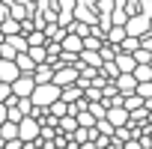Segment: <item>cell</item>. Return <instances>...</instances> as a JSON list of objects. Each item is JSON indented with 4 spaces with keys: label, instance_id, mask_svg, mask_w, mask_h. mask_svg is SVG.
I'll list each match as a JSON object with an SVG mask.
<instances>
[{
    "label": "cell",
    "instance_id": "obj_16",
    "mask_svg": "<svg viewBox=\"0 0 152 149\" xmlns=\"http://www.w3.org/2000/svg\"><path fill=\"white\" fill-rule=\"evenodd\" d=\"M149 125H152V110H149Z\"/></svg>",
    "mask_w": 152,
    "mask_h": 149
},
{
    "label": "cell",
    "instance_id": "obj_3",
    "mask_svg": "<svg viewBox=\"0 0 152 149\" xmlns=\"http://www.w3.org/2000/svg\"><path fill=\"white\" fill-rule=\"evenodd\" d=\"M81 81V69L78 66H63V63H57V74H54V84H60V87H72V84H78Z\"/></svg>",
    "mask_w": 152,
    "mask_h": 149
},
{
    "label": "cell",
    "instance_id": "obj_10",
    "mask_svg": "<svg viewBox=\"0 0 152 149\" xmlns=\"http://www.w3.org/2000/svg\"><path fill=\"white\" fill-rule=\"evenodd\" d=\"M63 99L72 104V102H81L84 99V87L81 84H72V87H63Z\"/></svg>",
    "mask_w": 152,
    "mask_h": 149
},
{
    "label": "cell",
    "instance_id": "obj_13",
    "mask_svg": "<svg viewBox=\"0 0 152 149\" xmlns=\"http://www.w3.org/2000/svg\"><path fill=\"white\" fill-rule=\"evenodd\" d=\"M137 93L149 102V99H152V81H140V84H137Z\"/></svg>",
    "mask_w": 152,
    "mask_h": 149
},
{
    "label": "cell",
    "instance_id": "obj_15",
    "mask_svg": "<svg viewBox=\"0 0 152 149\" xmlns=\"http://www.w3.org/2000/svg\"><path fill=\"white\" fill-rule=\"evenodd\" d=\"M12 18L21 21V18H24V6H12Z\"/></svg>",
    "mask_w": 152,
    "mask_h": 149
},
{
    "label": "cell",
    "instance_id": "obj_5",
    "mask_svg": "<svg viewBox=\"0 0 152 149\" xmlns=\"http://www.w3.org/2000/svg\"><path fill=\"white\" fill-rule=\"evenodd\" d=\"M21 74H24V72H21V66H18L15 60H9V57H3V60H0V78H3V81L15 84Z\"/></svg>",
    "mask_w": 152,
    "mask_h": 149
},
{
    "label": "cell",
    "instance_id": "obj_4",
    "mask_svg": "<svg viewBox=\"0 0 152 149\" xmlns=\"http://www.w3.org/2000/svg\"><path fill=\"white\" fill-rule=\"evenodd\" d=\"M12 87H15V96L30 99V96L36 93V78H33V72H24V74H21V78H18Z\"/></svg>",
    "mask_w": 152,
    "mask_h": 149
},
{
    "label": "cell",
    "instance_id": "obj_8",
    "mask_svg": "<svg viewBox=\"0 0 152 149\" xmlns=\"http://www.w3.org/2000/svg\"><path fill=\"white\" fill-rule=\"evenodd\" d=\"M128 33L131 36H143L146 30H149V18H143V15H137V18H128Z\"/></svg>",
    "mask_w": 152,
    "mask_h": 149
},
{
    "label": "cell",
    "instance_id": "obj_9",
    "mask_svg": "<svg viewBox=\"0 0 152 149\" xmlns=\"http://www.w3.org/2000/svg\"><path fill=\"white\" fill-rule=\"evenodd\" d=\"M116 66H119L122 72H134V69H137V57L128 54V51H119V54H116Z\"/></svg>",
    "mask_w": 152,
    "mask_h": 149
},
{
    "label": "cell",
    "instance_id": "obj_2",
    "mask_svg": "<svg viewBox=\"0 0 152 149\" xmlns=\"http://www.w3.org/2000/svg\"><path fill=\"white\" fill-rule=\"evenodd\" d=\"M18 137L27 143V140H42V122L30 113V116H24L21 122H18Z\"/></svg>",
    "mask_w": 152,
    "mask_h": 149
},
{
    "label": "cell",
    "instance_id": "obj_11",
    "mask_svg": "<svg viewBox=\"0 0 152 149\" xmlns=\"http://www.w3.org/2000/svg\"><path fill=\"white\" fill-rule=\"evenodd\" d=\"M69 107H72V104H69L66 99H57L48 110H51V116H57V119H60V116H66V113H69Z\"/></svg>",
    "mask_w": 152,
    "mask_h": 149
},
{
    "label": "cell",
    "instance_id": "obj_14",
    "mask_svg": "<svg viewBox=\"0 0 152 149\" xmlns=\"http://www.w3.org/2000/svg\"><path fill=\"white\" fill-rule=\"evenodd\" d=\"M3 122H9V104L0 102V125H3Z\"/></svg>",
    "mask_w": 152,
    "mask_h": 149
},
{
    "label": "cell",
    "instance_id": "obj_12",
    "mask_svg": "<svg viewBox=\"0 0 152 149\" xmlns=\"http://www.w3.org/2000/svg\"><path fill=\"white\" fill-rule=\"evenodd\" d=\"M0 134H3L6 140H15V137H18V122H12V119L3 122V125H0Z\"/></svg>",
    "mask_w": 152,
    "mask_h": 149
},
{
    "label": "cell",
    "instance_id": "obj_1",
    "mask_svg": "<svg viewBox=\"0 0 152 149\" xmlns=\"http://www.w3.org/2000/svg\"><path fill=\"white\" fill-rule=\"evenodd\" d=\"M39 107H51L57 99H63V87L60 84H54V81H48V84H36V93L30 96Z\"/></svg>",
    "mask_w": 152,
    "mask_h": 149
},
{
    "label": "cell",
    "instance_id": "obj_6",
    "mask_svg": "<svg viewBox=\"0 0 152 149\" xmlns=\"http://www.w3.org/2000/svg\"><path fill=\"white\" fill-rule=\"evenodd\" d=\"M137 78H134V72H122L119 78H116V87H119V93L122 96H131V93H137Z\"/></svg>",
    "mask_w": 152,
    "mask_h": 149
},
{
    "label": "cell",
    "instance_id": "obj_7",
    "mask_svg": "<svg viewBox=\"0 0 152 149\" xmlns=\"http://www.w3.org/2000/svg\"><path fill=\"white\" fill-rule=\"evenodd\" d=\"M63 51L81 54V51H84V36H78V33H66V39H63Z\"/></svg>",
    "mask_w": 152,
    "mask_h": 149
}]
</instances>
